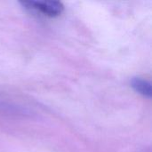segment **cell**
Wrapping results in <instances>:
<instances>
[{
    "instance_id": "obj_1",
    "label": "cell",
    "mask_w": 152,
    "mask_h": 152,
    "mask_svg": "<svg viewBox=\"0 0 152 152\" xmlns=\"http://www.w3.org/2000/svg\"><path fill=\"white\" fill-rule=\"evenodd\" d=\"M21 4L26 8L39 12L48 17H57L64 10V5L59 1H25Z\"/></svg>"
},
{
    "instance_id": "obj_2",
    "label": "cell",
    "mask_w": 152,
    "mask_h": 152,
    "mask_svg": "<svg viewBox=\"0 0 152 152\" xmlns=\"http://www.w3.org/2000/svg\"><path fill=\"white\" fill-rule=\"evenodd\" d=\"M132 88L138 94L151 98V83L142 77H133L130 81Z\"/></svg>"
}]
</instances>
